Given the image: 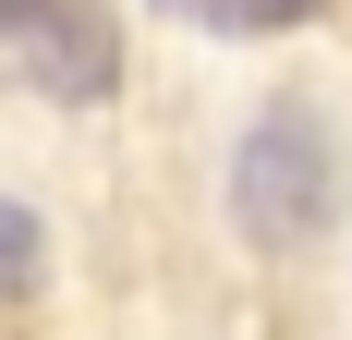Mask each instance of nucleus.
<instances>
[{
    "instance_id": "nucleus-1",
    "label": "nucleus",
    "mask_w": 352,
    "mask_h": 340,
    "mask_svg": "<svg viewBox=\"0 0 352 340\" xmlns=\"http://www.w3.org/2000/svg\"><path fill=\"white\" fill-rule=\"evenodd\" d=\"M231 206H243V231L267 243V255L316 243L328 219H340V134H328V109H304V98L255 109L243 158H231Z\"/></svg>"
},
{
    "instance_id": "nucleus-2",
    "label": "nucleus",
    "mask_w": 352,
    "mask_h": 340,
    "mask_svg": "<svg viewBox=\"0 0 352 340\" xmlns=\"http://www.w3.org/2000/svg\"><path fill=\"white\" fill-rule=\"evenodd\" d=\"M0 36L49 98H109V25L85 0H0Z\"/></svg>"
},
{
    "instance_id": "nucleus-3",
    "label": "nucleus",
    "mask_w": 352,
    "mask_h": 340,
    "mask_svg": "<svg viewBox=\"0 0 352 340\" xmlns=\"http://www.w3.org/2000/svg\"><path fill=\"white\" fill-rule=\"evenodd\" d=\"M158 12H182L207 36H280V25H316L328 0H158Z\"/></svg>"
},
{
    "instance_id": "nucleus-4",
    "label": "nucleus",
    "mask_w": 352,
    "mask_h": 340,
    "mask_svg": "<svg viewBox=\"0 0 352 340\" xmlns=\"http://www.w3.org/2000/svg\"><path fill=\"white\" fill-rule=\"evenodd\" d=\"M25 279H36V206H12V195H0V304H12Z\"/></svg>"
}]
</instances>
